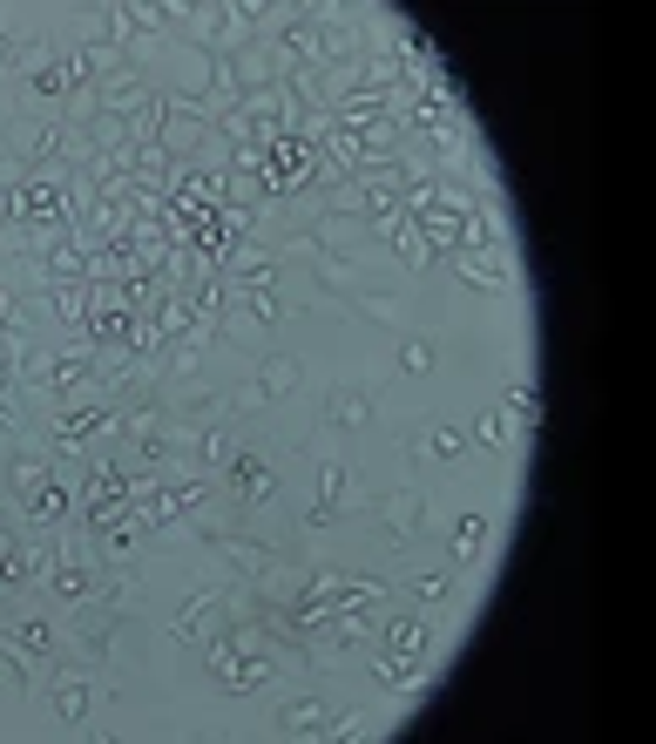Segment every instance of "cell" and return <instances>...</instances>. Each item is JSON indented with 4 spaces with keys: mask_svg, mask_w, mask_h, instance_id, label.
Segmentation results:
<instances>
[{
    "mask_svg": "<svg viewBox=\"0 0 656 744\" xmlns=\"http://www.w3.org/2000/svg\"><path fill=\"white\" fill-rule=\"evenodd\" d=\"M278 467L258 454V447H237L230 454V474H223V494H230V502L237 508H265V502H278Z\"/></svg>",
    "mask_w": 656,
    "mask_h": 744,
    "instance_id": "cell-1",
    "label": "cell"
},
{
    "mask_svg": "<svg viewBox=\"0 0 656 744\" xmlns=\"http://www.w3.org/2000/svg\"><path fill=\"white\" fill-rule=\"evenodd\" d=\"M420 515H427V487L420 480H399L392 494H379V522H386L392 548H414L420 542Z\"/></svg>",
    "mask_w": 656,
    "mask_h": 744,
    "instance_id": "cell-2",
    "label": "cell"
},
{
    "mask_svg": "<svg viewBox=\"0 0 656 744\" xmlns=\"http://www.w3.org/2000/svg\"><path fill=\"white\" fill-rule=\"evenodd\" d=\"M68 515H74V487H68L61 474H48V480L28 494V528H34V535H48V528H61Z\"/></svg>",
    "mask_w": 656,
    "mask_h": 744,
    "instance_id": "cell-3",
    "label": "cell"
},
{
    "mask_svg": "<svg viewBox=\"0 0 656 744\" xmlns=\"http://www.w3.org/2000/svg\"><path fill=\"white\" fill-rule=\"evenodd\" d=\"M325 427H339V434H366L372 427V393L366 386H346V393H332L325 399V413H318Z\"/></svg>",
    "mask_w": 656,
    "mask_h": 744,
    "instance_id": "cell-4",
    "label": "cell"
},
{
    "mask_svg": "<svg viewBox=\"0 0 656 744\" xmlns=\"http://www.w3.org/2000/svg\"><path fill=\"white\" fill-rule=\"evenodd\" d=\"M386 649L434 664V623H427V616H392V623H386Z\"/></svg>",
    "mask_w": 656,
    "mask_h": 744,
    "instance_id": "cell-5",
    "label": "cell"
},
{
    "mask_svg": "<svg viewBox=\"0 0 656 744\" xmlns=\"http://www.w3.org/2000/svg\"><path fill=\"white\" fill-rule=\"evenodd\" d=\"M89 704H96V684H89V677H61L54 711H61V724H68V731H81V724H89Z\"/></svg>",
    "mask_w": 656,
    "mask_h": 744,
    "instance_id": "cell-6",
    "label": "cell"
},
{
    "mask_svg": "<svg viewBox=\"0 0 656 744\" xmlns=\"http://www.w3.org/2000/svg\"><path fill=\"white\" fill-rule=\"evenodd\" d=\"M14 643H21L28 656H54V649H61L68 636H61V629H54L48 616H21V623H14Z\"/></svg>",
    "mask_w": 656,
    "mask_h": 744,
    "instance_id": "cell-7",
    "label": "cell"
},
{
    "mask_svg": "<svg viewBox=\"0 0 656 744\" xmlns=\"http://www.w3.org/2000/svg\"><path fill=\"white\" fill-rule=\"evenodd\" d=\"M278 731H332V697H298L278 717Z\"/></svg>",
    "mask_w": 656,
    "mask_h": 744,
    "instance_id": "cell-8",
    "label": "cell"
},
{
    "mask_svg": "<svg viewBox=\"0 0 656 744\" xmlns=\"http://www.w3.org/2000/svg\"><path fill=\"white\" fill-rule=\"evenodd\" d=\"M487 535H495V522H487V515H467V522L454 528V562H480V555H487Z\"/></svg>",
    "mask_w": 656,
    "mask_h": 744,
    "instance_id": "cell-9",
    "label": "cell"
},
{
    "mask_svg": "<svg viewBox=\"0 0 656 744\" xmlns=\"http://www.w3.org/2000/svg\"><path fill=\"white\" fill-rule=\"evenodd\" d=\"M447 589H454V583H447V575H434V568H427V575H414V603H420V609H440V603H447Z\"/></svg>",
    "mask_w": 656,
    "mask_h": 744,
    "instance_id": "cell-10",
    "label": "cell"
},
{
    "mask_svg": "<svg viewBox=\"0 0 656 744\" xmlns=\"http://www.w3.org/2000/svg\"><path fill=\"white\" fill-rule=\"evenodd\" d=\"M399 373H434V339H406L399 346Z\"/></svg>",
    "mask_w": 656,
    "mask_h": 744,
    "instance_id": "cell-11",
    "label": "cell"
}]
</instances>
